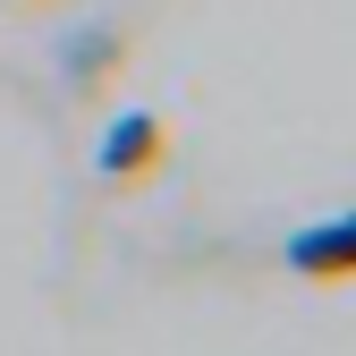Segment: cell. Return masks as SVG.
<instances>
[{"mask_svg": "<svg viewBox=\"0 0 356 356\" xmlns=\"http://www.w3.org/2000/svg\"><path fill=\"white\" fill-rule=\"evenodd\" d=\"M289 272L297 280H356V212L305 220V229L289 238Z\"/></svg>", "mask_w": 356, "mask_h": 356, "instance_id": "obj_2", "label": "cell"}, {"mask_svg": "<svg viewBox=\"0 0 356 356\" xmlns=\"http://www.w3.org/2000/svg\"><path fill=\"white\" fill-rule=\"evenodd\" d=\"M119 60H127L119 34H76V42H68V85H76V94H102Z\"/></svg>", "mask_w": 356, "mask_h": 356, "instance_id": "obj_3", "label": "cell"}, {"mask_svg": "<svg viewBox=\"0 0 356 356\" xmlns=\"http://www.w3.org/2000/svg\"><path fill=\"white\" fill-rule=\"evenodd\" d=\"M161 153H170V136H161V119H153V111H119V119L102 127V145H94L102 178H119V187L153 178V170H161Z\"/></svg>", "mask_w": 356, "mask_h": 356, "instance_id": "obj_1", "label": "cell"}]
</instances>
